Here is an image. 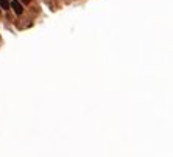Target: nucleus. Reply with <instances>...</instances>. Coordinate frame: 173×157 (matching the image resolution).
<instances>
[{
	"label": "nucleus",
	"mask_w": 173,
	"mask_h": 157,
	"mask_svg": "<svg viewBox=\"0 0 173 157\" xmlns=\"http://www.w3.org/2000/svg\"><path fill=\"white\" fill-rule=\"evenodd\" d=\"M11 8H13V11L17 14V16H20V14L24 13V6L20 5L19 0H13V2H11Z\"/></svg>",
	"instance_id": "obj_1"
},
{
	"label": "nucleus",
	"mask_w": 173,
	"mask_h": 157,
	"mask_svg": "<svg viewBox=\"0 0 173 157\" xmlns=\"http://www.w3.org/2000/svg\"><path fill=\"white\" fill-rule=\"evenodd\" d=\"M10 6H11V3L8 2V0H0V8H3V9H10Z\"/></svg>",
	"instance_id": "obj_2"
},
{
	"label": "nucleus",
	"mask_w": 173,
	"mask_h": 157,
	"mask_svg": "<svg viewBox=\"0 0 173 157\" xmlns=\"http://www.w3.org/2000/svg\"><path fill=\"white\" fill-rule=\"evenodd\" d=\"M20 2H24V3H28V2H30V0H20Z\"/></svg>",
	"instance_id": "obj_3"
}]
</instances>
